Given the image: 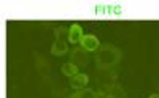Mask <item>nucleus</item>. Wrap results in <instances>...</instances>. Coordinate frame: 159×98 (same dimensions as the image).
Wrapping results in <instances>:
<instances>
[{
	"label": "nucleus",
	"instance_id": "obj_1",
	"mask_svg": "<svg viewBox=\"0 0 159 98\" xmlns=\"http://www.w3.org/2000/svg\"><path fill=\"white\" fill-rule=\"evenodd\" d=\"M94 15L99 18H119L123 16L121 5H96Z\"/></svg>",
	"mask_w": 159,
	"mask_h": 98
},
{
	"label": "nucleus",
	"instance_id": "obj_2",
	"mask_svg": "<svg viewBox=\"0 0 159 98\" xmlns=\"http://www.w3.org/2000/svg\"><path fill=\"white\" fill-rule=\"evenodd\" d=\"M83 30H81V27H80L78 24H73L70 27V30H69V41L70 43H81V40H83Z\"/></svg>",
	"mask_w": 159,
	"mask_h": 98
},
{
	"label": "nucleus",
	"instance_id": "obj_3",
	"mask_svg": "<svg viewBox=\"0 0 159 98\" xmlns=\"http://www.w3.org/2000/svg\"><path fill=\"white\" fill-rule=\"evenodd\" d=\"M81 46L86 51H94V49L99 48V40L94 35H84L83 40H81Z\"/></svg>",
	"mask_w": 159,
	"mask_h": 98
},
{
	"label": "nucleus",
	"instance_id": "obj_4",
	"mask_svg": "<svg viewBox=\"0 0 159 98\" xmlns=\"http://www.w3.org/2000/svg\"><path fill=\"white\" fill-rule=\"evenodd\" d=\"M65 51H67V45H65L64 41L61 40V36H57L56 43L52 45V48H51V52L54 54V55H61V54H64Z\"/></svg>",
	"mask_w": 159,
	"mask_h": 98
},
{
	"label": "nucleus",
	"instance_id": "obj_5",
	"mask_svg": "<svg viewBox=\"0 0 159 98\" xmlns=\"http://www.w3.org/2000/svg\"><path fill=\"white\" fill-rule=\"evenodd\" d=\"M86 84H88V76L86 75H76L72 79V87H75V89H81V87L86 86Z\"/></svg>",
	"mask_w": 159,
	"mask_h": 98
},
{
	"label": "nucleus",
	"instance_id": "obj_6",
	"mask_svg": "<svg viewBox=\"0 0 159 98\" xmlns=\"http://www.w3.org/2000/svg\"><path fill=\"white\" fill-rule=\"evenodd\" d=\"M62 73L67 75V76H76L78 75V66L73 62H67L62 66Z\"/></svg>",
	"mask_w": 159,
	"mask_h": 98
},
{
	"label": "nucleus",
	"instance_id": "obj_7",
	"mask_svg": "<svg viewBox=\"0 0 159 98\" xmlns=\"http://www.w3.org/2000/svg\"><path fill=\"white\" fill-rule=\"evenodd\" d=\"M72 98H94V93H92L91 90H84V92L78 93V95H75V96H72Z\"/></svg>",
	"mask_w": 159,
	"mask_h": 98
},
{
	"label": "nucleus",
	"instance_id": "obj_8",
	"mask_svg": "<svg viewBox=\"0 0 159 98\" xmlns=\"http://www.w3.org/2000/svg\"><path fill=\"white\" fill-rule=\"evenodd\" d=\"M151 98H159V96H151Z\"/></svg>",
	"mask_w": 159,
	"mask_h": 98
}]
</instances>
